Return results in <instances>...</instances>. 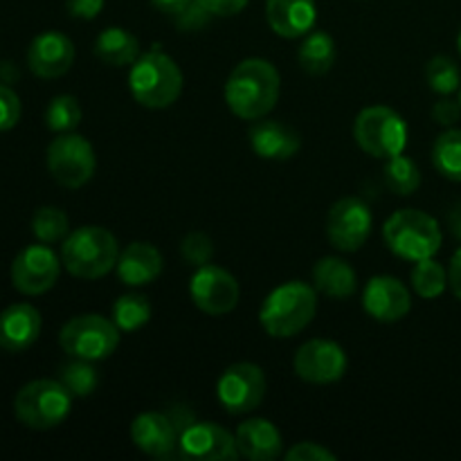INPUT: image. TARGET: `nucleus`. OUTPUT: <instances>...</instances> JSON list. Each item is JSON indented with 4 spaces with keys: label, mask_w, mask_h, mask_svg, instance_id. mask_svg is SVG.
<instances>
[{
    "label": "nucleus",
    "mask_w": 461,
    "mask_h": 461,
    "mask_svg": "<svg viewBox=\"0 0 461 461\" xmlns=\"http://www.w3.org/2000/svg\"><path fill=\"white\" fill-rule=\"evenodd\" d=\"M288 461H336V453L327 450L324 446L315 441H302L295 444L291 450H286Z\"/></svg>",
    "instance_id": "nucleus-38"
},
{
    "label": "nucleus",
    "mask_w": 461,
    "mask_h": 461,
    "mask_svg": "<svg viewBox=\"0 0 461 461\" xmlns=\"http://www.w3.org/2000/svg\"><path fill=\"white\" fill-rule=\"evenodd\" d=\"M180 428L169 412H142L131 423L135 448L156 459L180 457Z\"/></svg>",
    "instance_id": "nucleus-15"
},
{
    "label": "nucleus",
    "mask_w": 461,
    "mask_h": 461,
    "mask_svg": "<svg viewBox=\"0 0 461 461\" xmlns=\"http://www.w3.org/2000/svg\"><path fill=\"white\" fill-rule=\"evenodd\" d=\"M426 81L435 93L453 95L461 88L459 66L450 57H432L426 66Z\"/></svg>",
    "instance_id": "nucleus-34"
},
{
    "label": "nucleus",
    "mask_w": 461,
    "mask_h": 461,
    "mask_svg": "<svg viewBox=\"0 0 461 461\" xmlns=\"http://www.w3.org/2000/svg\"><path fill=\"white\" fill-rule=\"evenodd\" d=\"M410 282H412L414 293L423 300H437L439 295H444L446 286H448V270L430 259L414 261V268L410 270Z\"/></svg>",
    "instance_id": "nucleus-28"
},
{
    "label": "nucleus",
    "mask_w": 461,
    "mask_h": 461,
    "mask_svg": "<svg viewBox=\"0 0 461 461\" xmlns=\"http://www.w3.org/2000/svg\"><path fill=\"white\" fill-rule=\"evenodd\" d=\"M180 255L189 266L201 268L214 259V241L205 232H189L180 243Z\"/></svg>",
    "instance_id": "nucleus-35"
},
{
    "label": "nucleus",
    "mask_w": 461,
    "mask_h": 461,
    "mask_svg": "<svg viewBox=\"0 0 461 461\" xmlns=\"http://www.w3.org/2000/svg\"><path fill=\"white\" fill-rule=\"evenodd\" d=\"M432 165L444 178L461 183V131L448 129L435 140Z\"/></svg>",
    "instance_id": "nucleus-27"
},
{
    "label": "nucleus",
    "mask_w": 461,
    "mask_h": 461,
    "mask_svg": "<svg viewBox=\"0 0 461 461\" xmlns=\"http://www.w3.org/2000/svg\"><path fill=\"white\" fill-rule=\"evenodd\" d=\"M131 95L142 106L160 111L178 102L183 93V70L160 50L140 54L129 72Z\"/></svg>",
    "instance_id": "nucleus-4"
},
{
    "label": "nucleus",
    "mask_w": 461,
    "mask_h": 461,
    "mask_svg": "<svg viewBox=\"0 0 461 461\" xmlns=\"http://www.w3.org/2000/svg\"><path fill=\"white\" fill-rule=\"evenodd\" d=\"M41 320L39 309L32 304H12L0 313V349L7 354H21L27 351L41 336Z\"/></svg>",
    "instance_id": "nucleus-19"
},
{
    "label": "nucleus",
    "mask_w": 461,
    "mask_h": 461,
    "mask_svg": "<svg viewBox=\"0 0 461 461\" xmlns=\"http://www.w3.org/2000/svg\"><path fill=\"white\" fill-rule=\"evenodd\" d=\"M120 243L115 234L99 225H84L63 239L61 264L77 279L95 282L115 268Z\"/></svg>",
    "instance_id": "nucleus-3"
},
{
    "label": "nucleus",
    "mask_w": 461,
    "mask_h": 461,
    "mask_svg": "<svg viewBox=\"0 0 461 461\" xmlns=\"http://www.w3.org/2000/svg\"><path fill=\"white\" fill-rule=\"evenodd\" d=\"M189 295L196 309L207 315H228L237 309L241 288H239L237 277L225 268L214 264H205L194 270L189 279Z\"/></svg>",
    "instance_id": "nucleus-11"
},
{
    "label": "nucleus",
    "mask_w": 461,
    "mask_h": 461,
    "mask_svg": "<svg viewBox=\"0 0 461 461\" xmlns=\"http://www.w3.org/2000/svg\"><path fill=\"white\" fill-rule=\"evenodd\" d=\"M72 399L75 396L61 381L39 378L18 390L14 399V412L18 421L30 430H52L68 419Z\"/></svg>",
    "instance_id": "nucleus-6"
},
{
    "label": "nucleus",
    "mask_w": 461,
    "mask_h": 461,
    "mask_svg": "<svg viewBox=\"0 0 461 461\" xmlns=\"http://www.w3.org/2000/svg\"><path fill=\"white\" fill-rule=\"evenodd\" d=\"M448 284H450V291L455 293V297L461 300V248L457 252H455L453 259H450Z\"/></svg>",
    "instance_id": "nucleus-43"
},
{
    "label": "nucleus",
    "mask_w": 461,
    "mask_h": 461,
    "mask_svg": "<svg viewBox=\"0 0 461 461\" xmlns=\"http://www.w3.org/2000/svg\"><path fill=\"white\" fill-rule=\"evenodd\" d=\"M75 63V43L61 32H43L27 50V66L41 79H59Z\"/></svg>",
    "instance_id": "nucleus-18"
},
{
    "label": "nucleus",
    "mask_w": 461,
    "mask_h": 461,
    "mask_svg": "<svg viewBox=\"0 0 461 461\" xmlns=\"http://www.w3.org/2000/svg\"><path fill=\"white\" fill-rule=\"evenodd\" d=\"M122 331L113 320L99 313H84L68 320L59 333V345L70 358L104 360L115 354Z\"/></svg>",
    "instance_id": "nucleus-8"
},
{
    "label": "nucleus",
    "mask_w": 461,
    "mask_h": 461,
    "mask_svg": "<svg viewBox=\"0 0 461 461\" xmlns=\"http://www.w3.org/2000/svg\"><path fill=\"white\" fill-rule=\"evenodd\" d=\"M293 367L302 381L313 385H331L345 376L347 354L338 342L313 338L297 349Z\"/></svg>",
    "instance_id": "nucleus-14"
},
{
    "label": "nucleus",
    "mask_w": 461,
    "mask_h": 461,
    "mask_svg": "<svg viewBox=\"0 0 461 461\" xmlns=\"http://www.w3.org/2000/svg\"><path fill=\"white\" fill-rule=\"evenodd\" d=\"M234 437L243 459L273 461L284 453L282 432L268 419H248L237 428Z\"/></svg>",
    "instance_id": "nucleus-23"
},
{
    "label": "nucleus",
    "mask_w": 461,
    "mask_h": 461,
    "mask_svg": "<svg viewBox=\"0 0 461 461\" xmlns=\"http://www.w3.org/2000/svg\"><path fill=\"white\" fill-rule=\"evenodd\" d=\"M61 261L48 243L27 246L12 264V284L23 295H43L57 284Z\"/></svg>",
    "instance_id": "nucleus-13"
},
{
    "label": "nucleus",
    "mask_w": 461,
    "mask_h": 461,
    "mask_svg": "<svg viewBox=\"0 0 461 461\" xmlns=\"http://www.w3.org/2000/svg\"><path fill=\"white\" fill-rule=\"evenodd\" d=\"M149 320H151V304L147 297L138 295V293L117 297V302L113 304V322L117 324L120 331H138Z\"/></svg>",
    "instance_id": "nucleus-29"
},
{
    "label": "nucleus",
    "mask_w": 461,
    "mask_h": 461,
    "mask_svg": "<svg viewBox=\"0 0 461 461\" xmlns=\"http://www.w3.org/2000/svg\"><path fill=\"white\" fill-rule=\"evenodd\" d=\"M374 228V216L367 203L356 196L340 198L327 216V237L336 250L356 252L367 243Z\"/></svg>",
    "instance_id": "nucleus-12"
},
{
    "label": "nucleus",
    "mask_w": 461,
    "mask_h": 461,
    "mask_svg": "<svg viewBox=\"0 0 461 461\" xmlns=\"http://www.w3.org/2000/svg\"><path fill=\"white\" fill-rule=\"evenodd\" d=\"M336 41L322 30L309 32L297 50V61H300L302 70L315 77L327 75L336 63Z\"/></svg>",
    "instance_id": "nucleus-26"
},
{
    "label": "nucleus",
    "mask_w": 461,
    "mask_h": 461,
    "mask_svg": "<svg viewBox=\"0 0 461 461\" xmlns=\"http://www.w3.org/2000/svg\"><path fill=\"white\" fill-rule=\"evenodd\" d=\"M385 183L399 196H410L421 185V171L408 156H394L385 162Z\"/></svg>",
    "instance_id": "nucleus-31"
},
{
    "label": "nucleus",
    "mask_w": 461,
    "mask_h": 461,
    "mask_svg": "<svg viewBox=\"0 0 461 461\" xmlns=\"http://www.w3.org/2000/svg\"><path fill=\"white\" fill-rule=\"evenodd\" d=\"M268 381L259 365L234 363L225 369L216 383V396L230 414H248L259 408L266 399Z\"/></svg>",
    "instance_id": "nucleus-10"
},
{
    "label": "nucleus",
    "mask_w": 461,
    "mask_h": 461,
    "mask_svg": "<svg viewBox=\"0 0 461 461\" xmlns=\"http://www.w3.org/2000/svg\"><path fill=\"white\" fill-rule=\"evenodd\" d=\"M459 104H461V95H459Z\"/></svg>",
    "instance_id": "nucleus-46"
},
{
    "label": "nucleus",
    "mask_w": 461,
    "mask_h": 461,
    "mask_svg": "<svg viewBox=\"0 0 461 461\" xmlns=\"http://www.w3.org/2000/svg\"><path fill=\"white\" fill-rule=\"evenodd\" d=\"M250 147L264 160L284 162L300 153L302 138L293 126L279 120H257L250 129Z\"/></svg>",
    "instance_id": "nucleus-20"
},
{
    "label": "nucleus",
    "mask_w": 461,
    "mask_h": 461,
    "mask_svg": "<svg viewBox=\"0 0 461 461\" xmlns=\"http://www.w3.org/2000/svg\"><path fill=\"white\" fill-rule=\"evenodd\" d=\"M32 232L41 243H57L68 237L70 232V221L68 214L59 207H39L32 216Z\"/></svg>",
    "instance_id": "nucleus-32"
},
{
    "label": "nucleus",
    "mask_w": 461,
    "mask_h": 461,
    "mask_svg": "<svg viewBox=\"0 0 461 461\" xmlns=\"http://www.w3.org/2000/svg\"><path fill=\"white\" fill-rule=\"evenodd\" d=\"M95 54L99 61L113 68L133 66L138 61L140 41L124 27H106L95 41Z\"/></svg>",
    "instance_id": "nucleus-25"
},
{
    "label": "nucleus",
    "mask_w": 461,
    "mask_h": 461,
    "mask_svg": "<svg viewBox=\"0 0 461 461\" xmlns=\"http://www.w3.org/2000/svg\"><path fill=\"white\" fill-rule=\"evenodd\" d=\"M457 48H459V54H461V30H459V36H457Z\"/></svg>",
    "instance_id": "nucleus-45"
},
{
    "label": "nucleus",
    "mask_w": 461,
    "mask_h": 461,
    "mask_svg": "<svg viewBox=\"0 0 461 461\" xmlns=\"http://www.w3.org/2000/svg\"><path fill=\"white\" fill-rule=\"evenodd\" d=\"M383 239L401 259L421 261L439 252L444 234L435 216L421 210H399L383 225Z\"/></svg>",
    "instance_id": "nucleus-5"
},
{
    "label": "nucleus",
    "mask_w": 461,
    "mask_h": 461,
    "mask_svg": "<svg viewBox=\"0 0 461 461\" xmlns=\"http://www.w3.org/2000/svg\"><path fill=\"white\" fill-rule=\"evenodd\" d=\"M21 120V99L9 86L0 84V133L14 129Z\"/></svg>",
    "instance_id": "nucleus-36"
},
{
    "label": "nucleus",
    "mask_w": 461,
    "mask_h": 461,
    "mask_svg": "<svg viewBox=\"0 0 461 461\" xmlns=\"http://www.w3.org/2000/svg\"><path fill=\"white\" fill-rule=\"evenodd\" d=\"M282 77L266 59H246L225 81V104L239 120H264L279 102Z\"/></svg>",
    "instance_id": "nucleus-1"
},
{
    "label": "nucleus",
    "mask_w": 461,
    "mask_h": 461,
    "mask_svg": "<svg viewBox=\"0 0 461 461\" xmlns=\"http://www.w3.org/2000/svg\"><path fill=\"white\" fill-rule=\"evenodd\" d=\"M318 313V291L304 282H286L268 293L259 311V322L268 336L293 338L304 331Z\"/></svg>",
    "instance_id": "nucleus-2"
},
{
    "label": "nucleus",
    "mask_w": 461,
    "mask_h": 461,
    "mask_svg": "<svg viewBox=\"0 0 461 461\" xmlns=\"http://www.w3.org/2000/svg\"><path fill=\"white\" fill-rule=\"evenodd\" d=\"M354 140L367 156L390 160L408 147V124L390 106H367L354 122Z\"/></svg>",
    "instance_id": "nucleus-7"
},
{
    "label": "nucleus",
    "mask_w": 461,
    "mask_h": 461,
    "mask_svg": "<svg viewBox=\"0 0 461 461\" xmlns=\"http://www.w3.org/2000/svg\"><path fill=\"white\" fill-rule=\"evenodd\" d=\"M180 457L192 461L239 459L237 437L219 423L194 421L180 435Z\"/></svg>",
    "instance_id": "nucleus-16"
},
{
    "label": "nucleus",
    "mask_w": 461,
    "mask_h": 461,
    "mask_svg": "<svg viewBox=\"0 0 461 461\" xmlns=\"http://www.w3.org/2000/svg\"><path fill=\"white\" fill-rule=\"evenodd\" d=\"M313 286L331 300H349L358 291V275L349 261L324 257L313 266Z\"/></svg>",
    "instance_id": "nucleus-24"
},
{
    "label": "nucleus",
    "mask_w": 461,
    "mask_h": 461,
    "mask_svg": "<svg viewBox=\"0 0 461 461\" xmlns=\"http://www.w3.org/2000/svg\"><path fill=\"white\" fill-rule=\"evenodd\" d=\"M461 117V104L455 99H439V102L432 106V120L441 126H455Z\"/></svg>",
    "instance_id": "nucleus-39"
},
{
    "label": "nucleus",
    "mask_w": 461,
    "mask_h": 461,
    "mask_svg": "<svg viewBox=\"0 0 461 461\" xmlns=\"http://www.w3.org/2000/svg\"><path fill=\"white\" fill-rule=\"evenodd\" d=\"M210 18H212V14L207 12V9L203 7L198 0H194V3L189 5L183 14H180V16L174 18V23L180 32H198V30H203L207 23H210Z\"/></svg>",
    "instance_id": "nucleus-37"
},
{
    "label": "nucleus",
    "mask_w": 461,
    "mask_h": 461,
    "mask_svg": "<svg viewBox=\"0 0 461 461\" xmlns=\"http://www.w3.org/2000/svg\"><path fill=\"white\" fill-rule=\"evenodd\" d=\"M59 381L66 385V390L70 392L72 396L84 399V396H90L95 390H97L99 374L97 369H95L93 360L75 358L59 369Z\"/></svg>",
    "instance_id": "nucleus-30"
},
{
    "label": "nucleus",
    "mask_w": 461,
    "mask_h": 461,
    "mask_svg": "<svg viewBox=\"0 0 461 461\" xmlns=\"http://www.w3.org/2000/svg\"><path fill=\"white\" fill-rule=\"evenodd\" d=\"M192 3L194 0H151V5L158 9V12L167 14V16L171 18L180 16V14H183Z\"/></svg>",
    "instance_id": "nucleus-42"
},
{
    "label": "nucleus",
    "mask_w": 461,
    "mask_h": 461,
    "mask_svg": "<svg viewBox=\"0 0 461 461\" xmlns=\"http://www.w3.org/2000/svg\"><path fill=\"white\" fill-rule=\"evenodd\" d=\"M160 250L153 243L147 241H133L120 252L117 257V277L126 286H147V284L156 282L162 273Z\"/></svg>",
    "instance_id": "nucleus-22"
},
{
    "label": "nucleus",
    "mask_w": 461,
    "mask_h": 461,
    "mask_svg": "<svg viewBox=\"0 0 461 461\" xmlns=\"http://www.w3.org/2000/svg\"><path fill=\"white\" fill-rule=\"evenodd\" d=\"M448 225H450V232H453L457 239H461V205L455 207V210L448 214Z\"/></svg>",
    "instance_id": "nucleus-44"
},
{
    "label": "nucleus",
    "mask_w": 461,
    "mask_h": 461,
    "mask_svg": "<svg viewBox=\"0 0 461 461\" xmlns=\"http://www.w3.org/2000/svg\"><path fill=\"white\" fill-rule=\"evenodd\" d=\"M81 106L72 95H59L48 104L45 111V124L54 133H72L81 124Z\"/></svg>",
    "instance_id": "nucleus-33"
},
{
    "label": "nucleus",
    "mask_w": 461,
    "mask_h": 461,
    "mask_svg": "<svg viewBox=\"0 0 461 461\" xmlns=\"http://www.w3.org/2000/svg\"><path fill=\"white\" fill-rule=\"evenodd\" d=\"M363 306L376 322H399L412 311V295L408 286L390 275H378L363 291Z\"/></svg>",
    "instance_id": "nucleus-17"
},
{
    "label": "nucleus",
    "mask_w": 461,
    "mask_h": 461,
    "mask_svg": "<svg viewBox=\"0 0 461 461\" xmlns=\"http://www.w3.org/2000/svg\"><path fill=\"white\" fill-rule=\"evenodd\" d=\"M106 0H66V9L72 18L81 21H93L99 16Z\"/></svg>",
    "instance_id": "nucleus-40"
},
{
    "label": "nucleus",
    "mask_w": 461,
    "mask_h": 461,
    "mask_svg": "<svg viewBox=\"0 0 461 461\" xmlns=\"http://www.w3.org/2000/svg\"><path fill=\"white\" fill-rule=\"evenodd\" d=\"M266 21L282 39H302L318 21L315 0H266Z\"/></svg>",
    "instance_id": "nucleus-21"
},
{
    "label": "nucleus",
    "mask_w": 461,
    "mask_h": 461,
    "mask_svg": "<svg viewBox=\"0 0 461 461\" xmlns=\"http://www.w3.org/2000/svg\"><path fill=\"white\" fill-rule=\"evenodd\" d=\"M212 16H237L239 12H243L248 5V0H198Z\"/></svg>",
    "instance_id": "nucleus-41"
},
{
    "label": "nucleus",
    "mask_w": 461,
    "mask_h": 461,
    "mask_svg": "<svg viewBox=\"0 0 461 461\" xmlns=\"http://www.w3.org/2000/svg\"><path fill=\"white\" fill-rule=\"evenodd\" d=\"M48 171L61 187L66 189H79L93 178L95 167H97V158H95V149L84 135L72 133H59L48 147Z\"/></svg>",
    "instance_id": "nucleus-9"
}]
</instances>
